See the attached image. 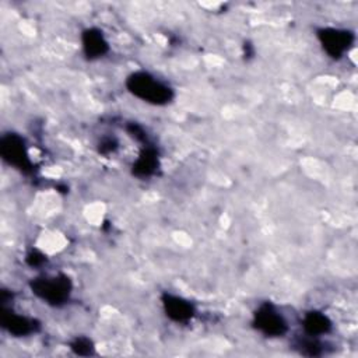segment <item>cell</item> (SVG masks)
Here are the masks:
<instances>
[{
	"label": "cell",
	"mask_w": 358,
	"mask_h": 358,
	"mask_svg": "<svg viewBox=\"0 0 358 358\" xmlns=\"http://www.w3.org/2000/svg\"><path fill=\"white\" fill-rule=\"evenodd\" d=\"M253 324L257 330L268 337H281L287 333L288 329L284 317L271 303H264L256 310Z\"/></svg>",
	"instance_id": "5b68a950"
},
{
	"label": "cell",
	"mask_w": 358,
	"mask_h": 358,
	"mask_svg": "<svg viewBox=\"0 0 358 358\" xmlns=\"http://www.w3.org/2000/svg\"><path fill=\"white\" fill-rule=\"evenodd\" d=\"M129 131L131 133V136L133 137H136L137 140H140V141H143V140H145V133H144V130L138 126V124H136V123H131V124H129Z\"/></svg>",
	"instance_id": "9a60e30c"
},
{
	"label": "cell",
	"mask_w": 358,
	"mask_h": 358,
	"mask_svg": "<svg viewBox=\"0 0 358 358\" xmlns=\"http://www.w3.org/2000/svg\"><path fill=\"white\" fill-rule=\"evenodd\" d=\"M0 154L7 164L15 166L22 172H29L32 168V162L28 157L24 140L18 134L10 133L1 137Z\"/></svg>",
	"instance_id": "3957f363"
},
{
	"label": "cell",
	"mask_w": 358,
	"mask_h": 358,
	"mask_svg": "<svg viewBox=\"0 0 358 358\" xmlns=\"http://www.w3.org/2000/svg\"><path fill=\"white\" fill-rule=\"evenodd\" d=\"M162 305H164V310H165L166 316L178 323L187 322L189 319H192V316L194 313L193 305L189 301H186L180 296H176V295L164 294Z\"/></svg>",
	"instance_id": "8992f818"
},
{
	"label": "cell",
	"mask_w": 358,
	"mask_h": 358,
	"mask_svg": "<svg viewBox=\"0 0 358 358\" xmlns=\"http://www.w3.org/2000/svg\"><path fill=\"white\" fill-rule=\"evenodd\" d=\"M302 326L308 336L315 337V336H322V334L327 333L331 329V322L329 320V317L324 313L312 310L305 315V317L302 320Z\"/></svg>",
	"instance_id": "9c48e42d"
},
{
	"label": "cell",
	"mask_w": 358,
	"mask_h": 358,
	"mask_svg": "<svg viewBox=\"0 0 358 358\" xmlns=\"http://www.w3.org/2000/svg\"><path fill=\"white\" fill-rule=\"evenodd\" d=\"M29 287L38 298L53 306L64 303L71 292V281L64 274L38 277L31 281Z\"/></svg>",
	"instance_id": "7a4b0ae2"
},
{
	"label": "cell",
	"mask_w": 358,
	"mask_h": 358,
	"mask_svg": "<svg viewBox=\"0 0 358 358\" xmlns=\"http://www.w3.org/2000/svg\"><path fill=\"white\" fill-rule=\"evenodd\" d=\"M302 347H303V354H308V355H319L320 354V345L313 340H305Z\"/></svg>",
	"instance_id": "4fadbf2b"
},
{
	"label": "cell",
	"mask_w": 358,
	"mask_h": 358,
	"mask_svg": "<svg viewBox=\"0 0 358 358\" xmlns=\"http://www.w3.org/2000/svg\"><path fill=\"white\" fill-rule=\"evenodd\" d=\"M73 352H76L77 355H91L94 352V345L92 341L87 337H77L73 343L71 347Z\"/></svg>",
	"instance_id": "8fae6325"
},
{
	"label": "cell",
	"mask_w": 358,
	"mask_h": 358,
	"mask_svg": "<svg viewBox=\"0 0 358 358\" xmlns=\"http://www.w3.org/2000/svg\"><path fill=\"white\" fill-rule=\"evenodd\" d=\"M46 260V257L38 252V250H32L28 256H27V263L31 266V267H38L41 266L43 262Z\"/></svg>",
	"instance_id": "7c38bea8"
},
{
	"label": "cell",
	"mask_w": 358,
	"mask_h": 358,
	"mask_svg": "<svg viewBox=\"0 0 358 358\" xmlns=\"http://www.w3.org/2000/svg\"><path fill=\"white\" fill-rule=\"evenodd\" d=\"M83 50L88 59H96L108 52V42L103 34L96 28H88L81 35Z\"/></svg>",
	"instance_id": "ba28073f"
},
{
	"label": "cell",
	"mask_w": 358,
	"mask_h": 358,
	"mask_svg": "<svg viewBox=\"0 0 358 358\" xmlns=\"http://www.w3.org/2000/svg\"><path fill=\"white\" fill-rule=\"evenodd\" d=\"M126 87L134 96L152 105H165L173 96L172 90L166 84L145 71H136L130 74L126 81Z\"/></svg>",
	"instance_id": "6da1fadb"
},
{
	"label": "cell",
	"mask_w": 358,
	"mask_h": 358,
	"mask_svg": "<svg viewBox=\"0 0 358 358\" xmlns=\"http://www.w3.org/2000/svg\"><path fill=\"white\" fill-rule=\"evenodd\" d=\"M158 168V155L154 148H144L133 164V173L138 178L151 176Z\"/></svg>",
	"instance_id": "30bf717a"
},
{
	"label": "cell",
	"mask_w": 358,
	"mask_h": 358,
	"mask_svg": "<svg viewBox=\"0 0 358 358\" xmlns=\"http://www.w3.org/2000/svg\"><path fill=\"white\" fill-rule=\"evenodd\" d=\"M317 38L329 56L340 59L354 42V34L340 28H322L317 31Z\"/></svg>",
	"instance_id": "277c9868"
},
{
	"label": "cell",
	"mask_w": 358,
	"mask_h": 358,
	"mask_svg": "<svg viewBox=\"0 0 358 358\" xmlns=\"http://www.w3.org/2000/svg\"><path fill=\"white\" fill-rule=\"evenodd\" d=\"M115 150H116V141L112 138H105L99 145V151L102 154H109V152H113Z\"/></svg>",
	"instance_id": "5bb4252c"
},
{
	"label": "cell",
	"mask_w": 358,
	"mask_h": 358,
	"mask_svg": "<svg viewBox=\"0 0 358 358\" xmlns=\"http://www.w3.org/2000/svg\"><path fill=\"white\" fill-rule=\"evenodd\" d=\"M1 326L8 333H11L17 337L31 334L38 329V323L34 319L17 315V313L6 310V309L1 313Z\"/></svg>",
	"instance_id": "52a82bcc"
}]
</instances>
